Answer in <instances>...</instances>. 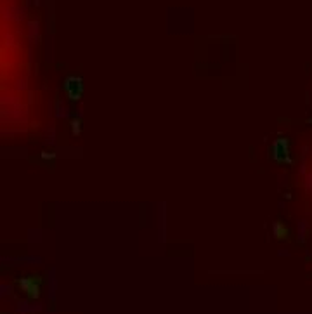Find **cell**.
<instances>
[{
	"instance_id": "obj_7",
	"label": "cell",
	"mask_w": 312,
	"mask_h": 314,
	"mask_svg": "<svg viewBox=\"0 0 312 314\" xmlns=\"http://www.w3.org/2000/svg\"><path fill=\"white\" fill-rule=\"evenodd\" d=\"M307 122H309V123H311V125H312V118H309V120H307Z\"/></svg>"
},
{
	"instance_id": "obj_3",
	"label": "cell",
	"mask_w": 312,
	"mask_h": 314,
	"mask_svg": "<svg viewBox=\"0 0 312 314\" xmlns=\"http://www.w3.org/2000/svg\"><path fill=\"white\" fill-rule=\"evenodd\" d=\"M63 90H65V96L68 97V101H71V103L80 101L85 92L84 78L78 77V75H69V77H66L65 82H63Z\"/></svg>"
},
{
	"instance_id": "obj_6",
	"label": "cell",
	"mask_w": 312,
	"mask_h": 314,
	"mask_svg": "<svg viewBox=\"0 0 312 314\" xmlns=\"http://www.w3.org/2000/svg\"><path fill=\"white\" fill-rule=\"evenodd\" d=\"M40 157H42L44 161H54V160H56L57 155L56 153H50V151H42V153H40Z\"/></svg>"
},
{
	"instance_id": "obj_2",
	"label": "cell",
	"mask_w": 312,
	"mask_h": 314,
	"mask_svg": "<svg viewBox=\"0 0 312 314\" xmlns=\"http://www.w3.org/2000/svg\"><path fill=\"white\" fill-rule=\"evenodd\" d=\"M42 285H44V278L40 274H28L16 280V287L23 292L30 300H37L40 299V293H42Z\"/></svg>"
},
{
	"instance_id": "obj_5",
	"label": "cell",
	"mask_w": 312,
	"mask_h": 314,
	"mask_svg": "<svg viewBox=\"0 0 312 314\" xmlns=\"http://www.w3.org/2000/svg\"><path fill=\"white\" fill-rule=\"evenodd\" d=\"M69 129H71V134L75 135H80L82 132V120L78 118V116H75V118H71V122H69Z\"/></svg>"
},
{
	"instance_id": "obj_1",
	"label": "cell",
	"mask_w": 312,
	"mask_h": 314,
	"mask_svg": "<svg viewBox=\"0 0 312 314\" xmlns=\"http://www.w3.org/2000/svg\"><path fill=\"white\" fill-rule=\"evenodd\" d=\"M270 160L276 161L278 165H291L293 158H291V146H290L288 137H276L270 144Z\"/></svg>"
},
{
	"instance_id": "obj_4",
	"label": "cell",
	"mask_w": 312,
	"mask_h": 314,
	"mask_svg": "<svg viewBox=\"0 0 312 314\" xmlns=\"http://www.w3.org/2000/svg\"><path fill=\"white\" fill-rule=\"evenodd\" d=\"M272 234H274L276 240H279V242H288L290 240V227L286 226L283 221H276L274 224H272Z\"/></svg>"
}]
</instances>
